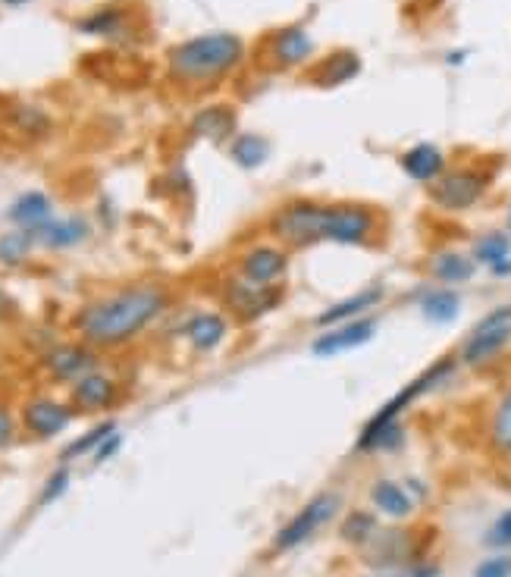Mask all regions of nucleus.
I'll list each match as a JSON object with an SVG mask.
<instances>
[{"instance_id": "1", "label": "nucleus", "mask_w": 511, "mask_h": 577, "mask_svg": "<svg viewBox=\"0 0 511 577\" xmlns=\"http://www.w3.org/2000/svg\"><path fill=\"white\" fill-rule=\"evenodd\" d=\"M170 308V289L160 283H135L107 292L88 302L73 327L91 349H120V345L142 336L154 320Z\"/></svg>"}, {"instance_id": "2", "label": "nucleus", "mask_w": 511, "mask_h": 577, "mask_svg": "<svg viewBox=\"0 0 511 577\" xmlns=\"http://www.w3.org/2000/svg\"><path fill=\"white\" fill-rule=\"evenodd\" d=\"M245 63V41L232 32H207L179 41L167 54V73L176 85L207 88L232 76Z\"/></svg>"}, {"instance_id": "3", "label": "nucleus", "mask_w": 511, "mask_h": 577, "mask_svg": "<svg viewBox=\"0 0 511 577\" xmlns=\"http://www.w3.org/2000/svg\"><path fill=\"white\" fill-rule=\"evenodd\" d=\"M323 217H327V201L292 198L270 214L267 233L286 251H305L323 242Z\"/></svg>"}, {"instance_id": "4", "label": "nucleus", "mask_w": 511, "mask_h": 577, "mask_svg": "<svg viewBox=\"0 0 511 577\" xmlns=\"http://www.w3.org/2000/svg\"><path fill=\"white\" fill-rule=\"evenodd\" d=\"M380 233H383V217L377 207H370L364 201L327 204L323 242H333L342 248H367V245H377Z\"/></svg>"}, {"instance_id": "5", "label": "nucleus", "mask_w": 511, "mask_h": 577, "mask_svg": "<svg viewBox=\"0 0 511 577\" xmlns=\"http://www.w3.org/2000/svg\"><path fill=\"white\" fill-rule=\"evenodd\" d=\"M511 349V305H496L493 311H486L471 333L464 336L458 361L461 367H471V371H483L493 361H499Z\"/></svg>"}, {"instance_id": "6", "label": "nucleus", "mask_w": 511, "mask_h": 577, "mask_svg": "<svg viewBox=\"0 0 511 577\" xmlns=\"http://www.w3.org/2000/svg\"><path fill=\"white\" fill-rule=\"evenodd\" d=\"M490 182H493V173L483 167H452L427 189V198L439 211L464 214L486 198Z\"/></svg>"}, {"instance_id": "7", "label": "nucleus", "mask_w": 511, "mask_h": 577, "mask_svg": "<svg viewBox=\"0 0 511 577\" xmlns=\"http://www.w3.org/2000/svg\"><path fill=\"white\" fill-rule=\"evenodd\" d=\"M342 512V496L333 490H323L314 499H308L301 509L280 527V534L273 537V552H292L298 546H305L308 540H314L327 524L336 521V515Z\"/></svg>"}, {"instance_id": "8", "label": "nucleus", "mask_w": 511, "mask_h": 577, "mask_svg": "<svg viewBox=\"0 0 511 577\" xmlns=\"http://www.w3.org/2000/svg\"><path fill=\"white\" fill-rule=\"evenodd\" d=\"M220 298H223V308L236 317L239 323H254L267 314H273L276 308L283 305V286H258V283H248L242 276H226L223 286H220Z\"/></svg>"}, {"instance_id": "9", "label": "nucleus", "mask_w": 511, "mask_h": 577, "mask_svg": "<svg viewBox=\"0 0 511 577\" xmlns=\"http://www.w3.org/2000/svg\"><path fill=\"white\" fill-rule=\"evenodd\" d=\"M236 273L258 286H283L289 273V251L276 242H254L236 258Z\"/></svg>"}, {"instance_id": "10", "label": "nucleus", "mask_w": 511, "mask_h": 577, "mask_svg": "<svg viewBox=\"0 0 511 577\" xmlns=\"http://www.w3.org/2000/svg\"><path fill=\"white\" fill-rule=\"evenodd\" d=\"M377 327H380L377 317H358V320L339 323V327H327L314 336L311 355L314 358H339L345 352H355L377 336Z\"/></svg>"}, {"instance_id": "11", "label": "nucleus", "mask_w": 511, "mask_h": 577, "mask_svg": "<svg viewBox=\"0 0 511 577\" xmlns=\"http://www.w3.org/2000/svg\"><path fill=\"white\" fill-rule=\"evenodd\" d=\"M98 349H91L88 342H60L41 358V367L57 383H76L85 374L98 371Z\"/></svg>"}, {"instance_id": "12", "label": "nucleus", "mask_w": 511, "mask_h": 577, "mask_svg": "<svg viewBox=\"0 0 511 577\" xmlns=\"http://www.w3.org/2000/svg\"><path fill=\"white\" fill-rule=\"evenodd\" d=\"M19 418L26 433H32L35 440H54V436H60L69 427V421L76 418V408L51 396H35L22 405Z\"/></svg>"}, {"instance_id": "13", "label": "nucleus", "mask_w": 511, "mask_h": 577, "mask_svg": "<svg viewBox=\"0 0 511 577\" xmlns=\"http://www.w3.org/2000/svg\"><path fill=\"white\" fill-rule=\"evenodd\" d=\"M317 51V44L305 26H283L276 29L264 44V60H270L273 69H295L305 66Z\"/></svg>"}, {"instance_id": "14", "label": "nucleus", "mask_w": 511, "mask_h": 577, "mask_svg": "<svg viewBox=\"0 0 511 577\" xmlns=\"http://www.w3.org/2000/svg\"><path fill=\"white\" fill-rule=\"evenodd\" d=\"M386 298V289L383 286H370V289H361L355 295H345L339 298L336 305H330L327 311H320L314 317V327L327 330V327H339V323H348V320H358V317H370L374 308Z\"/></svg>"}, {"instance_id": "15", "label": "nucleus", "mask_w": 511, "mask_h": 577, "mask_svg": "<svg viewBox=\"0 0 511 577\" xmlns=\"http://www.w3.org/2000/svg\"><path fill=\"white\" fill-rule=\"evenodd\" d=\"M116 396H120V383H116L113 377H107V374H101V371H91L82 380H76L73 389H69V405H73L76 411H82V414L107 411L116 402Z\"/></svg>"}, {"instance_id": "16", "label": "nucleus", "mask_w": 511, "mask_h": 577, "mask_svg": "<svg viewBox=\"0 0 511 577\" xmlns=\"http://www.w3.org/2000/svg\"><path fill=\"white\" fill-rule=\"evenodd\" d=\"M229 333V323L223 311H195L189 320L182 323V336L192 345V352L198 355H211L217 352L223 339Z\"/></svg>"}, {"instance_id": "17", "label": "nucleus", "mask_w": 511, "mask_h": 577, "mask_svg": "<svg viewBox=\"0 0 511 577\" xmlns=\"http://www.w3.org/2000/svg\"><path fill=\"white\" fill-rule=\"evenodd\" d=\"M399 167L411 182H421V186H433V182L449 170V160L443 148H436L433 142H417L411 145L402 157Z\"/></svg>"}, {"instance_id": "18", "label": "nucleus", "mask_w": 511, "mask_h": 577, "mask_svg": "<svg viewBox=\"0 0 511 577\" xmlns=\"http://www.w3.org/2000/svg\"><path fill=\"white\" fill-rule=\"evenodd\" d=\"M35 242H41L44 248H51V251H66V248H76L82 245L88 236H91V226L85 217L73 214V217H51L44 226L35 229Z\"/></svg>"}, {"instance_id": "19", "label": "nucleus", "mask_w": 511, "mask_h": 577, "mask_svg": "<svg viewBox=\"0 0 511 577\" xmlns=\"http://www.w3.org/2000/svg\"><path fill=\"white\" fill-rule=\"evenodd\" d=\"M430 276L439 286H461V283H471L474 273H477V261L471 255L455 248H439L436 255H430L427 261Z\"/></svg>"}, {"instance_id": "20", "label": "nucleus", "mask_w": 511, "mask_h": 577, "mask_svg": "<svg viewBox=\"0 0 511 577\" xmlns=\"http://www.w3.org/2000/svg\"><path fill=\"white\" fill-rule=\"evenodd\" d=\"M358 76H361V57H358L355 51L339 48V51L327 54V57H323V60L314 66L311 82H314L317 88H342V85H348V82L358 79Z\"/></svg>"}, {"instance_id": "21", "label": "nucleus", "mask_w": 511, "mask_h": 577, "mask_svg": "<svg viewBox=\"0 0 511 577\" xmlns=\"http://www.w3.org/2000/svg\"><path fill=\"white\" fill-rule=\"evenodd\" d=\"M192 135L204 138V142H214L223 145L226 138H236V110L229 104H214V107H204L195 113V120L189 126Z\"/></svg>"}, {"instance_id": "22", "label": "nucleus", "mask_w": 511, "mask_h": 577, "mask_svg": "<svg viewBox=\"0 0 511 577\" xmlns=\"http://www.w3.org/2000/svg\"><path fill=\"white\" fill-rule=\"evenodd\" d=\"M417 308H421L427 323H436V327H449V323H455L458 314H461V295L452 286L424 289L421 298H417Z\"/></svg>"}, {"instance_id": "23", "label": "nucleus", "mask_w": 511, "mask_h": 577, "mask_svg": "<svg viewBox=\"0 0 511 577\" xmlns=\"http://www.w3.org/2000/svg\"><path fill=\"white\" fill-rule=\"evenodd\" d=\"M370 502H374V509L380 515L392 521H408L414 512L411 493L405 490V483H396V480H377L374 487H370Z\"/></svg>"}, {"instance_id": "24", "label": "nucleus", "mask_w": 511, "mask_h": 577, "mask_svg": "<svg viewBox=\"0 0 511 577\" xmlns=\"http://www.w3.org/2000/svg\"><path fill=\"white\" fill-rule=\"evenodd\" d=\"M7 217L19 226V229H29V233H35L38 226H44L51 217H54V211H51V198L44 195V192H26V195H19L13 204H10V211H7Z\"/></svg>"}, {"instance_id": "25", "label": "nucleus", "mask_w": 511, "mask_h": 577, "mask_svg": "<svg viewBox=\"0 0 511 577\" xmlns=\"http://www.w3.org/2000/svg\"><path fill=\"white\" fill-rule=\"evenodd\" d=\"M229 157L239 170H258L270 157V142L258 132H239L229 142Z\"/></svg>"}, {"instance_id": "26", "label": "nucleus", "mask_w": 511, "mask_h": 577, "mask_svg": "<svg viewBox=\"0 0 511 577\" xmlns=\"http://www.w3.org/2000/svg\"><path fill=\"white\" fill-rule=\"evenodd\" d=\"M126 19H129V13H126V7H123V4H110V7H101V10H95V13L82 16V19L76 22V29H79L82 35L116 38V35L123 32Z\"/></svg>"}, {"instance_id": "27", "label": "nucleus", "mask_w": 511, "mask_h": 577, "mask_svg": "<svg viewBox=\"0 0 511 577\" xmlns=\"http://www.w3.org/2000/svg\"><path fill=\"white\" fill-rule=\"evenodd\" d=\"M377 530H380V521H377V515H370V512H364V509H355V512H348L345 518H342V524H339V537L345 540V543H352V546H367L370 540L377 537Z\"/></svg>"}, {"instance_id": "28", "label": "nucleus", "mask_w": 511, "mask_h": 577, "mask_svg": "<svg viewBox=\"0 0 511 577\" xmlns=\"http://www.w3.org/2000/svg\"><path fill=\"white\" fill-rule=\"evenodd\" d=\"M471 258L477 261V267H486L490 270L493 264L511 258V233H486L474 242V251Z\"/></svg>"}, {"instance_id": "29", "label": "nucleus", "mask_w": 511, "mask_h": 577, "mask_svg": "<svg viewBox=\"0 0 511 577\" xmlns=\"http://www.w3.org/2000/svg\"><path fill=\"white\" fill-rule=\"evenodd\" d=\"M35 248V236L29 229H13V233L0 236V264L4 267H19L22 261H29Z\"/></svg>"}, {"instance_id": "30", "label": "nucleus", "mask_w": 511, "mask_h": 577, "mask_svg": "<svg viewBox=\"0 0 511 577\" xmlns=\"http://www.w3.org/2000/svg\"><path fill=\"white\" fill-rule=\"evenodd\" d=\"M490 443L496 452L511 455V389L496 402L493 418H490Z\"/></svg>"}, {"instance_id": "31", "label": "nucleus", "mask_w": 511, "mask_h": 577, "mask_svg": "<svg viewBox=\"0 0 511 577\" xmlns=\"http://www.w3.org/2000/svg\"><path fill=\"white\" fill-rule=\"evenodd\" d=\"M110 433H116V424L113 421H101L95 424L88 433H82L79 440H73L66 449H63V461H73V458H82V455H95L98 446L107 440Z\"/></svg>"}, {"instance_id": "32", "label": "nucleus", "mask_w": 511, "mask_h": 577, "mask_svg": "<svg viewBox=\"0 0 511 577\" xmlns=\"http://www.w3.org/2000/svg\"><path fill=\"white\" fill-rule=\"evenodd\" d=\"M486 546L493 549H511V509L496 518V524L486 530Z\"/></svg>"}, {"instance_id": "33", "label": "nucleus", "mask_w": 511, "mask_h": 577, "mask_svg": "<svg viewBox=\"0 0 511 577\" xmlns=\"http://www.w3.org/2000/svg\"><path fill=\"white\" fill-rule=\"evenodd\" d=\"M66 487H69V468H57V471L48 477V483H44L38 502H41V505H51L54 499H60V496L66 493Z\"/></svg>"}, {"instance_id": "34", "label": "nucleus", "mask_w": 511, "mask_h": 577, "mask_svg": "<svg viewBox=\"0 0 511 577\" xmlns=\"http://www.w3.org/2000/svg\"><path fill=\"white\" fill-rule=\"evenodd\" d=\"M474 577H511V556L483 559V562L474 568Z\"/></svg>"}, {"instance_id": "35", "label": "nucleus", "mask_w": 511, "mask_h": 577, "mask_svg": "<svg viewBox=\"0 0 511 577\" xmlns=\"http://www.w3.org/2000/svg\"><path fill=\"white\" fill-rule=\"evenodd\" d=\"M16 440V421L7 405H0V449H7Z\"/></svg>"}, {"instance_id": "36", "label": "nucleus", "mask_w": 511, "mask_h": 577, "mask_svg": "<svg viewBox=\"0 0 511 577\" xmlns=\"http://www.w3.org/2000/svg\"><path fill=\"white\" fill-rule=\"evenodd\" d=\"M120 446H123V436H120V433H110L107 440L98 446V452H95V461H107L113 452H120Z\"/></svg>"}, {"instance_id": "37", "label": "nucleus", "mask_w": 511, "mask_h": 577, "mask_svg": "<svg viewBox=\"0 0 511 577\" xmlns=\"http://www.w3.org/2000/svg\"><path fill=\"white\" fill-rule=\"evenodd\" d=\"M490 273H493V276H499V280H508V276H511V258H505V261L493 264V267H490Z\"/></svg>"}, {"instance_id": "38", "label": "nucleus", "mask_w": 511, "mask_h": 577, "mask_svg": "<svg viewBox=\"0 0 511 577\" xmlns=\"http://www.w3.org/2000/svg\"><path fill=\"white\" fill-rule=\"evenodd\" d=\"M468 57H471V51H464V48H461V51H449V54H446V63H449V66H461Z\"/></svg>"}, {"instance_id": "39", "label": "nucleus", "mask_w": 511, "mask_h": 577, "mask_svg": "<svg viewBox=\"0 0 511 577\" xmlns=\"http://www.w3.org/2000/svg\"><path fill=\"white\" fill-rule=\"evenodd\" d=\"M7 7H26V4H32V0H4Z\"/></svg>"}, {"instance_id": "40", "label": "nucleus", "mask_w": 511, "mask_h": 577, "mask_svg": "<svg viewBox=\"0 0 511 577\" xmlns=\"http://www.w3.org/2000/svg\"><path fill=\"white\" fill-rule=\"evenodd\" d=\"M505 233H511V204H508V214H505Z\"/></svg>"}, {"instance_id": "41", "label": "nucleus", "mask_w": 511, "mask_h": 577, "mask_svg": "<svg viewBox=\"0 0 511 577\" xmlns=\"http://www.w3.org/2000/svg\"><path fill=\"white\" fill-rule=\"evenodd\" d=\"M380 577H399V574H380Z\"/></svg>"}]
</instances>
